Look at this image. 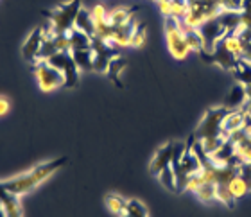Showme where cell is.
<instances>
[{
	"mask_svg": "<svg viewBox=\"0 0 251 217\" xmlns=\"http://www.w3.org/2000/svg\"><path fill=\"white\" fill-rule=\"evenodd\" d=\"M68 158L67 156H59V158H54L50 162H43V164H38L34 167H31L29 170L22 172L18 176H13L9 180H2V187L5 191H9L11 194L15 196H25L31 191H34L40 183L47 180L49 176L54 174L56 170H59L63 165H67Z\"/></svg>",
	"mask_w": 251,
	"mask_h": 217,
	"instance_id": "1",
	"label": "cell"
},
{
	"mask_svg": "<svg viewBox=\"0 0 251 217\" xmlns=\"http://www.w3.org/2000/svg\"><path fill=\"white\" fill-rule=\"evenodd\" d=\"M199 56L206 63H214L223 70H226V72H231L237 59L241 58V42H239V38L235 34H225L219 42L215 43L212 52L201 50Z\"/></svg>",
	"mask_w": 251,
	"mask_h": 217,
	"instance_id": "2",
	"label": "cell"
},
{
	"mask_svg": "<svg viewBox=\"0 0 251 217\" xmlns=\"http://www.w3.org/2000/svg\"><path fill=\"white\" fill-rule=\"evenodd\" d=\"M81 7V0H68L58 4L50 11H43V15L47 16V22L52 25L54 34H67L75 25V18Z\"/></svg>",
	"mask_w": 251,
	"mask_h": 217,
	"instance_id": "3",
	"label": "cell"
},
{
	"mask_svg": "<svg viewBox=\"0 0 251 217\" xmlns=\"http://www.w3.org/2000/svg\"><path fill=\"white\" fill-rule=\"evenodd\" d=\"M223 11V2L221 0H188L187 13L181 18V27H199L208 18H214Z\"/></svg>",
	"mask_w": 251,
	"mask_h": 217,
	"instance_id": "4",
	"label": "cell"
},
{
	"mask_svg": "<svg viewBox=\"0 0 251 217\" xmlns=\"http://www.w3.org/2000/svg\"><path fill=\"white\" fill-rule=\"evenodd\" d=\"M228 113H230V110L225 106H214L210 108V110H206V113H204L201 122L196 127V131L192 133L194 138L199 140V142H203L206 138L225 135L223 133V122H225Z\"/></svg>",
	"mask_w": 251,
	"mask_h": 217,
	"instance_id": "5",
	"label": "cell"
},
{
	"mask_svg": "<svg viewBox=\"0 0 251 217\" xmlns=\"http://www.w3.org/2000/svg\"><path fill=\"white\" fill-rule=\"evenodd\" d=\"M165 42H167L169 52L173 54L176 59H185L188 54L192 52L185 40L181 22L178 16L165 15Z\"/></svg>",
	"mask_w": 251,
	"mask_h": 217,
	"instance_id": "6",
	"label": "cell"
},
{
	"mask_svg": "<svg viewBox=\"0 0 251 217\" xmlns=\"http://www.w3.org/2000/svg\"><path fill=\"white\" fill-rule=\"evenodd\" d=\"M32 69H34L38 86L42 88V92H52L65 85L63 72L56 69V67H52L49 61H36V63L32 65Z\"/></svg>",
	"mask_w": 251,
	"mask_h": 217,
	"instance_id": "7",
	"label": "cell"
},
{
	"mask_svg": "<svg viewBox=\"0 0 251 217\" xmlns=\"http://www.w3.org/2000/svg\"><path fill=\"white\" fill-rule=\"evenodd\" d=\"M92 50H94V69L95 72L99 74H106L108 72V67H110L111 59L119 56V48L111 47L110 43L100 40L99 36L92 38Z\"/></svg>",
	"mask_w": 251,
	"mask_h": 217,
	"instance_id": "8",
	"label": "cell"
},
{
	"mask_svg": "<svg viewBox=\"0 0 251 217\" xmlns=\"http://www.w3.org/2000/svg\"><path fill=\"white\" fill-rule=\"evenodd\" d=\"M198 29H199V32H201V36H203L204 50H206V52H212L214 47H215V43L219 42L221 38L226 34L225 27L221 25V22L217 20V16L208 18L206 22H203Z\"/></svg>",
	"mask_w": 251,
	"mask_h": 217,
	"instance_id": "9",
	"label": "cell"
},
{
	"mask_svg": "<svg viewBox=\"0 0 251 217\" xmlns=\"http://www.w3.org/2000/svg\"><path fill=\"white\" fill-rule=\"evenodd\" d=\"M43 40H45V34H43V27L40 25L36 29H32L25 42L22 43V58L25 59L27 63H36Z\"/></svg>",
	"mask_w": 251,
	"mask_h": 217,
	"instance_id": "10",
	"label": "cell"
},
{
	"mask_svg": "<svg viewBox=\"0 0 251 217\" xmlns=\"http://www.w3.org/2000/svg\"><path fill=\"white\" fill-rule=\"evenodd\" d=\"M171 160H173V142H167L154 151V156L151 158V164H149V170L156 176L160 170L171 165Z\"/></svg>",
	"mask_w": 251,
	"mask_h": 217,
	"instance_id": "11",
	"label": "cell"
},
{
	"mask_svg": "<svg viewBox=\"0 0 251 217\" xmlns=\"http://www.w3.org/2000/svg\"><path fill=\"white\" fill-rule=\"evenodd\" d=\"M223 106L228 108V110H242L246 106V86L241 85V83H235L230 88V92L226 94Z\"/></svg>",
	"mask_w": 251,
	"mask_h": 217,
	"instance_id": "12",
	"label": "cell"
},
{
	"mask_svg": "<svg viewBox=\"0 0 251 217\" xmlns=\"http://www.w3.org/2000/svg\"><path fill=\"white\" fill-rule=\"evenodd\" d=\"M217 20L221 22V25L225 27L226 34H237V32L242 29L241 11L223 9L219 15H217Z\"/></svg>",
	"mask_w": 251,
	"mask_h": 217,
	"instance_id": "13",
	"label": "cell"
},
{
	"mask_svg": "<svg viewBox=\"0 0 251 217\" xmlns=\"http://www.w3.org/2000/svg\"><path fill=\"white\" fill-rule=\"evenodd\" d=\"M246 115H248V106H244L242 110H230V113L226 115L225 122H223V133H225L226 137H230L231 133L244 126Z\"/></svg>",
	"mask_w": 251,
	"mask_h": 217,
	"instance_id": "14",
	"label": "cell"
},
{
	"mask_svg": "<svg viewBox=\"0 0 251 217\" xmlns=\"http://www.w3.org/2000/svg\"><path fill=\"white\" fill-rule=\"evenodd\" d=\"M140 9L138 5H129V7H117V9L110 11L108 13V22H110L111 27H117V25H122L126 22H129L133 16L136 15V11Z\"/></svg>",
	"mask_w": 251,
	"mask_h": 217,
	"instance_id": "15",
	"label": "cell"
},
{
	"mask_svg": "<svg viewBox=\"0 0 251 217\" xmlns=\"http://www.w3.org/2000/svg\"><path fill=\"white\" fill-rule=\"evenodd\" d=\"M235 144H233V140H231L230 137L226 138L225 140V144L221 145L217 151H215L210 158H212V162H214L215 165H223V164H228L233 156H235Z\"/></svg>",
	"mask_w": 251,
	"mask_h": 217,
	"instance_id": "16",
	"label": "cell"
},
{
	"mask_svg": "<svg viewBox=\"0 0 251 217\" xmlns=\"http://www.w3.org/2000/svg\"><path fill=\"white\" fill-rule=\"evenodd\" d=\"M70 54L81 72L94 69V50L92 48H75V50H70Z\"/></svg>",
	"mask_w": 251,
	"mask_h": 217,
	"instance_id": "17",
	"label": "cell"
},
{
	"mask_svg": "<svg viewBox=\"0 0 251 217\" xmlns=\"http://www.w3.org/2000/svg\"><path fill=\"white\" fill-rule=\"evenodd\" d=\"M67 36H68V43H70V50L92 47V38H90L84 31L77 29V27H72V29L67 32Z\"/></svg>",
	"mask_w": 251,
	"mask_h": 217,
	"instance_id": "18",
	"label": "cell"
},
{
	"mask_svg": "<svg viewBox=\"0 0 251 217\" xmlns=\"http://www.w3.org/2000/svg\"><path fill=\"white\" fill-rule=\"evenodd\" d=\"M63 75H65V88H74V86H77L79 83V72L81 70L77 69V65H75V61H74L72 54L68 52V58L67 61H65V67H63Z\"/></svg>",
	"mask_w": 251,
	"mask_h": 217,
	"instance_id": "19",
	"label": "cell"
},
{
	"mask_svg": "<svg viewBox=\"0 0 251 217\" xmlns=\"http://www.w3.org/2000/svg\"><path fill=\"white\" fill-rule=\"evenodd\" d=\"M231 74H233L237 83H241L244 86L251 85V61H248L244 58H239L235 67L231 69Z\"/></svg>",
	"mask_w": 251,
	"mask_h": 217,
	"instance_id": "20",
	"label": "cell"
},
{
	"mask_svg": "<svg viewBox=\"0 0 251 217\" xmlns=\"http://www.w3.org/2000/svg\"><path fill=\"white\" fill-rule=\"evenodd\" d=\"M74 27H77V29H81V31L86 32L90 38H94L95 36V24H94V15H92V11L81 7L79 13H77L75 25Z\"/></svg>",
	"mask_w": 251,
	"mask_h": 217,
	"instance_id": "21",
	"label": "cell"
},
{
	"mask_svg": "<svg viewBox=\"0 0 251 217\" xmlns=\"http://www.w3.org/2000/svg\"><path fill=\"white\" fill-rule=\"evenodd\" d=\"M183 34H185V40H187L188 47L192 52H201L204 50V42H203V36H201V32H199L198 27H190V25H183Z\"/></svg>",
	"mask_w": 251,
	"mask_h": 217,
	"instance_id": "22",
	"label": "cell"
},
{
	"mask_svg": "<svg viewBox=\"0 0 251 217\" xmlns=\"http://www.w3.org/2000/svg\"><path fill=\"white\" fill-rule=\"evenodd\" d=\"M127 67V61H126L124 58H121V56H115V58L111 59L110 67H108V79L111 81V83H115L117 88H124V85H122V81L119 79V75L122 74V70Z\"/></svg>",
	"mask_w": 251,
	"mask_h": 217,
	"instance_id": "23",
	"label": "cell"
},
{
	"mask_svg": "<svg viewBox=\"0 0 251 217\" xmlns=\"http://www.w3.org/2000/svg\"><path fill=\"white\" fill-rule=\"evenodd\" d=\"M194 194L203 203H212L217 199V185H215L214 181H204L203 185H199L194 191Z\"/></svg>",
	"mask_w": 251,
	"mask_h": 217,
	"instance_id": "24",
	"label": "cell"
},
{
	"mask_svg": "<svg viewBox=\"0 0 251 217\" xmlns=\"http://www.w3.org/2000/svg\"><path fill=\"white\" fill-rule=\"evenodd\" d=\"M106 201V207L110 210L111 214H115V216H122L126 212V207H127V199H124L122 196L119 194H108L104 197Z\"/></svg>",
	"mask_w": 251,
	"mask_h": 217,
	"instance_id": "25",
	"label": "cell"
},
{
	"mask_svg": "<svg viewBox=\"0 0 251 217\" xmlns=\"http://www.w3.org/2000/svg\"><path fill=\"white\" fill-rule=\"evenodd\" d=\"M156 178L169 192H174V194H176V176H174V170L171 165L160 170V172L156 174Z\"/></svg>",
	"mask_w": 251,
	"mask_h": 217,
	"instance_id": "26",
	"label": "cell"
},
{
	"mask_svg": "<svg viewBox=\"0 0 251 217\" xmlns=\"http://www.w3.org/2000/svg\"><path fill=\"white\" fill-rule=\"evenodd\" d=\"M217 199H219L223 205H226L230 210L235 208L237 199L233 197V194H231V191H230V183H217Z\"/></svg>",
	"mask_w": 251,
	"mask_h": 217,
	"instance_id": "27",
	"label": "cell"
},
{
	"mask_svg": "<svg viewBox=\"0 0 251 217\" xmlns=\"http://www.w3.org/2000/svg\"><path fill=\"white\" fill-rule=\"evenodd\" d=\"M124 214L129 217H149V210L140 199H127V207H126Z\"/></svg>",
	"mask_w": 251,
	"mask_h": 217,
	"instance_id": "28",
	"label": "cell"
},
{
	"mask_svg": "<svg viewBox=\"0 0 251 217\" xmlns=\"http://www.w3.org/2000/svg\"><path fill=\"white\" fill-rule=\"evenodd\" d=\"M230 191H231V194H233V197L239 199V197L246 196L248 192H250V187L246 185V181L242 180L241 176L237 174L235 178L230 181Z\"/></svg>",
	"mask_w": 251,
	"mask_h": 217,
	"instance_id": "29",
	"label": "cell"
},
{
	"mask_svg": "<svg viewBox=\"0 0 251 217\" xmlns=\"http://www.w3.org/2000/svg\"><path fill=\"white\" fill-rule=\"evenodd\" d=\"M226 138H228V137H226V135H219V137L206 138V140H203V142H201V145H203L204 151H206V153H208L210 156H212V154H214L215 151H217V149H219L221 145L225 144Z\"/></svg>",
	"mask_w": 251,
	"mask_h": 217,
	"instance_id": "30",
	"label": "cell"
},
{
	"mask_svg": "<svg viewBox=\"0 0 251 217\" xmlns=\"http://www.w3.org/2000/svg\"><path fill=\"white\" fill-rule=\"evenodd\" d=\"M147 40V31H146V25L144 24H138L133 32V38H131V45L133 47H142Z\"/></svg>",
	"mask_w": 251,
	"mask_h": 217,
	"instance_id": "31",
	"label": "cell"
},
{
	"mask_svg": "<svg viewBox=\"0 0 251 217\" xmlns=\"http://www.w3.org/2000/svg\"><path fill=\"white\" fill-rule=\"evenodd\" d=\"M241 20H242V27L251 31V11H241Z\"/></svg>",
	"mask_w": 251,
	"mask_h": 217,
	"instance_id": "32",
	"label": "cell"
},
{
	"mask_svg": "<svg viewBox=\"0 0 251 217\" xmlns=\"http://www.w3.org/2000/svg\"><path fill=\"white\" fill-rule=\"evenodd\" d=\"M7 111H9V102H7L5 97H0V117L5 115Z\"/></svg>",
	"mask_w": 251,
	"mask_h": 217,
	"instance_id": "33",
	"label": "cell"
},
{
	"mask_svg": "<svg viewBox=\"0 0 251 217\" xmlns=\"http://www.w3.org/2000/svg\"><path fill=\"white\" fill-rule=\"evenodd\" d=\"M246 106L248 110H251V85L246 86Z\"/></svg>",
	"mask_w": 251,
	"mask_h": 217,
	"instance_id": "34",
	"label": "cell"
},
{
	"mask_svg": "<svg viewBox=\"0 0 251 217\" xmlns=\"http://www.w3.org/2000/svg\"><path fill=\"white\" fill-rule=\"evenodd\" d=\"M241 11H251V0H242V9Z\"/></svg>",
	"mask_w": 251,
	"mask_h": 217,
	"instance_id": "35",
	"label": "cell"
},
{
	"mask_svg": "<svg viewBox=\"0 0 251 217\" xmlns=\"http://www.w3.org/2000/svg\"><path fill=\"white\" fill-rule=\"evenodd\" d=\"M0 217H7V216H5V210H4V205H2V201H0Z\"/></svg>",
	"mask_w": 251,
	"mask_h": 217,
	"instance_id": "36",
	"label": "cell"
},
{
	"mask_svg": "<svg viewBox=\"0 0 251 217\" xmlns=\"http://www.w3.org/2000/svg\"><path fill=\"white\" fill-rule=\"evenodd\" d=\"M246 165H248V167H250V169H251V162H248V164H246Z\"/></svg>",
	"mask_w": 251,
	"mask_h": 217,
	"instance_id": "37",
	"label": "cell"
},
{
	"mask_svg": "<svg viewBox=\"0 0 251 217\" xmlns=\"http://www.w3.org/2000/svg\"><path fill=\"white\" fill-rule=\"evenodd\" d=\"M154 2H158V4H160V2H162V0H154Z\"/></svg>",
	"mask_w": 251,
	"mask_h": 217,
	"instance_id": "38",
	"label": "cell"
},
{
	"mask_svg": "<svg viewBox=\"0 0 251 217\" xmlns=\"http://www.w3.org/2000/svg\"><path fill=\"white\" fill-rule=\"evenodd\" d=\"M121 217H129V216H126V214H124V216H121Z\"/></svg>",
	"mask_w": 251,
	"mask_h": 217,
	"instance_id": "39",
	"label": "cell"
},
{
	"mask_svg": "<svg viewBox=\"0 0 251 217\" xmlns=\"http://www.w3.org/2000/svg\"><path fill=\"white\" fill-rule=\"evenodd\" d=\"M250 38H251V31H250Z\"/></svg>",
	"mask_w": 251,
	"mask_h": 217,
	"instance_id": "40",
	"label": "cell"
}]
</instances>
